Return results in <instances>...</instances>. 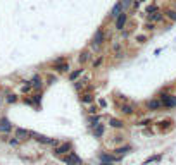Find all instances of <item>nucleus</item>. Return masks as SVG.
I'll use <instances>...</instances> for the list:
<instances>
[{"label":"nucleus","instance_id":"obj_1","mask_svg":"<svg viewBox=\"0 0 176 165\" xmlns=\"http://www.w3.org/2000/svg\"><path fill=\"white\" fill-rule=\"evenodd\" d=\"M161 103H162L164 107H167V109H174L176 107V96L162 93V95H161Z\"/></svg>","mask_w":176,"mask_h":165},{"label":"nucleus","instance_id":"obj_2","mask_svg":"<svg viewBox=\"0 0 176 165\" xmlns=\"http://www.w3.org/2000/svg\"><path fill=\"white\" fill-rule=\"evenodd\" d=\"M30 136H35L36 141H40V143H43V144H54V146H57V144H59L55 139L47 138V136H42V134H35V132H31V131H30Z\"/></svg>","mask_w":176,"mask_h":165},{"label":"nucleus","instance_id":"obj_3","mask_svg":"<svg viewBox=\"0 0 176 165\" xmlns=\"http://www.w3.org/2000/svg\"><path fill=\"white\" fill-rule=\"evenodd\" d=\"M64 162L67 165H81V158L76 153H69L67 156H64Z\"/></svg>","mask_w":176,"mask_h":165},{"label":"nucleus","instance_id":"obj_4","mask_svg":"<svg viewBox=\"0 0 176 165\" xmlns=\"http://www.w3.org/2000/svg\"><path fill=\"white\" fill-rule=\"evenodd\" d=\"M126 19H128V16L124 14V10H121L118 14V17H116V29H123L124 24H126Z\"/></svg>","mask_w":176,"mask_h":165},{"label":"nucleus","instance_id":"obj_5","mask_svg":"<svg viewBox=\"0 0 176 165\" xmlns=\"http://www.w3.org/2000/svg\"><path fill=\"white\" fill-rule=\"evenodd\" d=\"M9 131H12V124L7 117H2L0 119V132H9Z\"/></svg>","mask_w":176,"mask_h":165},{"label":"nucleus","instance_id":"obj_6","mask_svg":"<svg viewBox=\"0 0 176 165\" xmlns=\"http://www.w3.org/2000/svg\"><path fill=\"white\" fill-rule=\"evenodd\" d=\"M104 31H102V28H98L97 31H95V36H93V47H98V45H102V41H104Z\"/></svg>","mask_w":176,"mask_h":165},{"label":"nucleus","instance_id":"obj_7","mask_svg":"<svg viewBox=\"0 0 176 165\" xmlns=\"http://www.w3.org/2000/svg\"><path fill=\"white\" fill-rule=\"evenodd\" d=\"M54 69L57 71V72H66V71H69V64L67 62H55L54 64Z\"/></svg>","mask_w":176,"mask_h":165},{"label":"nucleus","instance_id":"obj_8","mask_svg":"<svg viewBox=\"0 0 176 165\" xmlns=\"http://www.w3.org/2000/svg\"><path fill=\"white\" fill-rule=\"evenodd\" d=\"M71 150V144L69 143H64L61 144V146H57L55 150H54V153H57V155H64V153H67Z\"/></svg>","mask_w":176,"mask_h":165},{"label":"nucleus","instance_id":"obj_9","mask_svg":"<svg viewBox=\"0 0 176 165\" xmlns=\"http://www.w3.org/2000/svg\"><path fill=\"white\" fill-rule=\"evenodd\" d=\"M147 107L150 110H159L162 107V103H161V100H150V102H147Z\"/></svg>","mask_w":176,"mask_h":165},{"label":"nucleus","instance_id":"obj_10","mask_svg":"<svg viewBox=\"0 0 176 165\" xmlns=\"http://www.w3.org/2000/svg\"><path fill=\"white\" fill-rule=\"evenodd\" d=\"M28 136H30V131L21 129V127L16 129V138H18V139H24V138H28Z\"/></svg>","mask_w":176,"mask_h":165},{"label":"nucleus","instance_id":"obj_11","mask_svg":"<svg viewBox=\"0 0 176 165\" xmlns=\"http://www.w3.org/2000/svg\"><path fill=\"white\" fill-rule=\"evenodd\" d=\"M109 124H110L112 127H116V129H121V127L124 126V122H123V121H119V119H114V117H110V119H109Z\"/></svg>","mask_w":176,"mask_h":165},{"label":"nucleus","instance_id":"obj_12","mask_svg":"<svg viewBox=\"0 0 176 165\" xmlns=\"http://www.w3.org/2000/svg\"><path fill=\"white\" fill-rule=\"evenodd\" d=\"M100 160H102V162H118L119 156H112V155H107V153H102V155H100Z\"/></svg>","mask_w":176,"mask_h":165},{"label":"nucleus","instance_id":"obj_13","mask_svg":"<svg viewBox=\"0 0 176 165\" xmlns=\"http://www.w3.org/2000/svg\"><path fill=\"white\" fill-rule=\"evenodd\" d=\"M123 10V7H121V2H118V4L112 7V10H110V17H118V14Z\"/></svg>","mask_w":176,"mask_h":165},{"label":"nucleus","instance_id":"obj_14","mask_svg":"<svg viewBox=\"0 0 176 165\" xmlns=\"http://www.w3.org/2000/svg\"><path fill=\"white\" fill-rule=\"evenodd\" d=\"M31 86L40 90V88H42V78H40V76H35V78L31 79Z\"/></svg>","mask_w":176,"mask_h":165},{"label":"nucleus","instance_id":"obj_15","mask_svg":"<svg viewBox=\"0 0 176 165\" xmlns=\"http://www.w3.org/2000/svg\"><path fill=\"white\" fill-rule=\"evenodd\" d=\"M95 127V131H93V134H95V138H102V134H104V126L102 124H97Z\"/></svg>","mask_w":176,"mask_h":165},{"label":"nucleus","instance_id":"obj_16","mask_svg":"<svg viewBox=\"0 0 176 165\" xmlns=\"http://www.w3.org/2000/svg\"><path fill=\"white\" fill-rule=\"evenodd\" d=\"M121 112L128 113V115H131V113L135 112V109H133V105H121Z\"/></svg>","mask_w":176,"mask_h":165},{"label":"nucleus","instance_id":"obj_17","mask_svg":"<svg viewBox=\"0 0 176 165\" xmlns=\"http://www.w3.org/2000/svg\"><path fill=\"white\" fill-rule=\"evenodd\" d=\"M81 72H83V69L73 71V72H71V76H69V79H71V81H76V78H79V76H81Z\"/></svg>","mask_w":176,"mask_h":165},{"label":"nucleus","instance_id":"obj_18","mask_svg":"<svg viewBox=\"0 0 176 165\" xmlns=\"http://www.w3.org/2000/svg\"><path fill=\"white\" fill-rule=\"evenodd\" d=\"M167 16V17L171 19V21H176V10H171V9H167L166 12H164Z\"/></svg>","mask_w":176,"mask_h":165},{"label":"nucleus","instance_id":"obj_19","mask_svg":"<svg viewBox=\"0 0 176 165\" xmlns=\"http://www.w3.org/2000/svg\"><path fill=\"white\" fill-rule=\"evenodd\" d=\"M149 16H150V14H149ZM150 19H152V21H161V19H162V14L159 12V10H155V12L150 16Z\"/></svg>","mask_w":176,"mask_h":165},{"label":"nucleus","instance_id":"obj_20","mask_svg":"<svg viewBox=\"0 0 176 165\" xmlns=\"http://www.w3.org/2000/svg\"><path fill=\"white\" fill-rule=\"evenodd\" d=\"M81 102H83V103H92V102H93V95H83Z\"/></svg>","mask_w":176,"mask_h":165},{"label":"nucleus","instance_id":"obj_21","mask_svg":"<svg viewBox=\"0 0 176 165\" xmlns=\"http://www.w3.org/2000/svg\"><path fill=\"white\" fill-rule=\"evenodd\" d=\"M157 160H161V156H159V155H155V156H150V158H147V160L143 162V165H149L150 162H157Z\"/></svg>","mask_w":176,"mask_h":165},{"label":"nucleus","instance_id":"obj_22","mask_svg":"<svg viewBox=\"0 0 176 165\" xmlns=\"http://www.w3.org/2000/svg\"><path fill=\"white\" fill-rule=\"evenodd\" d=\"M130 150H131L130 146H123V148H118V150H116V153H118V155H123V153L130 152Z\"/></svg>","mask_w":176,"mask_h":165},{"label":"nucleus","instance_id":"obj_23","mask_svg":"<svg viewBox=\"0 0 176 165\" xmlns=\"http://www.w3.org/2000/svg\"><path fill=\"white\" fill-rule=\"evenodd\" d=\"M40 100H42V95H33V105H40Z\"/></svg>","mask_w":176,"mask_h":165},{"label":"nucleus","instance_id":"obj_24","mask_svg":"<svg viewBox=\"0 0 176 165\" xmlns=\"http://www.w3.org/2000/svg\"><path fill=\"white\" fill-rule=\"evenodd\" d=\"M86 59H88V52H83L81 55H79V62L83 64V62H86Z\"/></svg>","mask_w":176,"mask_h":165},{"label":"nucleus","instance_id":"obj_25","mask_svg":"<svg viewBox=\"0 0 176 165\" xmlns=\"http://www.w3.org/2000/svg\"><path fill=\"white\" fill-rule=\"evenodd\" d=\"M31 88H33V86H31V82H26V84L22 86V93H28V91L31 90Z\"/></svg>","mask_w":176,"mask_h":165},{"label":"nucleus","instance_id":"obj_26","mask_svg":"<svg viewBox=\"0 0 176 165\" xmlns=\"http://www.w3.org/2000/svg\"><path fill=\"white\" fill-rule=\"evenodd\" d=\"M90 124H92V126H97V124H98V115H95V117H90Z\"/></svg>","mask_w":176,"mask_h":165},{"label":"nucleus","instance_id":"obj_27","mask_svg":"<svg viewBox=\"0 0 176 165\" xmlns=\"http://www.w3.org/2000/svg\"><path fill=\"white\" fill-rule=\"evenodd\" d=\"M16 100H18V96H16V95H9V96H7V102H9V103H14Z\"/></svg>","mask_w":176,"mask_h":165},{"label":"nucleus","instance_id":"obj_28","mask_svg":"<svg viewBox=\"0 0 176 165\" xmlns=\"http://www.w3.org/2000/svg\"><path fill=\"white\" fill-rule=\"evenodd\" d=\"M157 10V7L155 5H150V7H147V14H152V12H155Z\"/></svg>","mask_w":176,"mask_h":165},{"label":"nucleus","instance_id":"obj_29","mask_svg":"<svg viewBox=\"0 0 176 165\" xmlns=\"http://www.w3.org/2000/svg\"><path fill=\"white\" fill-rule=\"evenodd\" d=\"M128 5H130V0H121V7H123V10L126 9Z\"/></svg>","mask_w":176,"mask_h":165},{"label":"nucleus","instance_id":"obj_30","mask_svg":"<svg viewBox=\"0 0 176 165\" xmlns=\"http://www.w3.org/2000/svg\"><path fill=\"white\" fill-rule=\"evenodd\" d=\"M100 64H102V57H98L97 60L93 62V67H98V65H100Z\"/></svg>","mask_w":176,"mask_h":165},{"label":"nucleus","instance_id":"obj_31","mask_svg":"<svg viewBox=\"0 0 176 165\" xmlns=\"http://www.w3.org/2000/svg\"><path fill=\"white\" fill-rule=\"evenodd\" d=\"M98 105H100V107H106V105H107V102H106V100H102V98H100V100H98Z\"/></svg>","mask_w":176,"mask_h":165},{"label":"nucleus","instance_id":"obj_32","mask_svg":"<svg viewBox=\"0 0 176 165\" xmlns=\"http://www.w3.org/2000/svg\"><path fill=\"white\" fill-rule=\"evenodd\" d=\"M97 107H92V109H90V110H88V112H90V113H97Z\"/></svg>","mask_w":176,"mask_h":165},{"label":"nucleus","instance_id":"obj_33","mask_svg":"<svg viewBox=\"0 0 176 165\" xmlns=\"http://www.w3.org/2000/svg\"><path fill=\"white\" fill-rule=\"evenodd\" d=\"M119 48H121V47H119V43H116V45H114V52H116V53H119Z\"/></svg>","mask_w":176,"mask_h":165},{"label":"nucleus","instance_id":"obj_34","mask_svg":"<svg viewBox=\"0 0 176 165\" xmlns=\"http://www.w3.org/2000/svg\"><path fill=\"white\" fill-rule=\"evenodd\" d=\"M54 82H55V78H52V76H50V78H49V84H54Z\"/></svg>","mask_w":176,"mask_h":165},{"label":"nucleus","instance_id":"obj_35","mask_svg":"<svg viewBox=\"0 0 176 165\" xmlns=\"http://www.w3.org/2000/svg\"><path fill=\"white\" fill-rule=\"evenodd\" d=\"M137 40H138V41H140V43H143V41H145V36H138Z\"/></svg>","mask_w":176,"mask_h":165},{"label":"nucleus","instance_id":"obj_36","mask_svg":"<svg viewBox=\"0 0 176 165\" xmlns=\"http://www.w3.org/2000/svg\"><path fill=\"white\" fill-rule=\"evenodd\" d=\"M100 165H112V162H102Z\"/></svg>","mask_w":176,"mask_h":165}]
</instances>
